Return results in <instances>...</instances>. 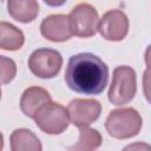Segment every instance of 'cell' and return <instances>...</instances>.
Wrapping results in <instances>:
<instances>
[{
  "instance_id": "4fadbf2b",
  "label": "cell",
  "mask_w": 151,
  "mask_h": 151,
  "mask_svg": "<svg viewBox=\"0 0 151 151\" xmlns=\"http://www.w3.org/2000/svg\"><path fill=\"white\" fill-rule=\"evenodd\" d=\"M25 42V35L17 26L0 21V48L5 51H18Z\"/></svg>"
},
{
  "instance_id": "9a60e30c",
  "label": "cell",
  "mask_w": 151,
  "mask_h": 151,
  "mask_svg": "<svg viewBox=\"0 0 151 151\" xmlns=\"http://www.w3.org/2000/svg\"><path fill=\"white\" fill-rule=\"evenodd\" d=\"M17 74V65L13 59L0 55V84H9Z\"/></svg>"
},
{
  "instance_id": "8fae6325",
  "label": "cell",
  "mask_w": 151,
  "mask_h": 151,
  "mask_svg": "<svg viewBox=\"0 0 151 151\" xmlns=\"http://www.w3.org/2000/svg\"><path fill=\"white\" fill-rule=\"evenodd\" d=\"M7 11L15 21L28 24L39 14V4L37 0H7Z\"/></svg>"
},
{
  "instance_id": "ac0fdd59",
  "label": "cell",
  "mask_w": 151,
  "mask_h": 151,
  "mask_svg": "<svg viewBox=\"0 0 151 151\" xmlns=\"http://www.w3.org/2000/svg\"><path fill=\"white\" fill-rule=\"evenodd\" d=\"M0 99H1V88H0Z\"/></svg>"
},
{
  "instance_id": "2e32d148",
  "label": "cell",
  "mask_w": 151,
  "mask_h": 151,
  "mask_svg": "<svg viewBox=\"0 0 151 151\" xmlns=\"http://www.w3.org/2000/svg\"><path fill=\"white\" fill-rule=\"evenodd\" d=\"M42 1L51 7H59V6H63L67 0H42Z\"/></svg>"
},
{
  "instance_id": "6da1fadb",
  "label": "cell",
  "mask_w": 151,
  "mask_h": 151,
  "mask_svg": "<svg viewBox=\"0 0 151 151\" xmlns=\"http://www.w3.org/2000/svg\"><path fill=\"white\" fill-rule=\"evenodd\" d=\"M109 80L107 65L96 54L79 53L68 59L65 81L74 92L81 94H100Z\"/></svg>"
},
{
  "instance_id": "7a4b0ae2",
  "label": "cell",
  "mask_w": 151,
  "mask_h": 151,
  "mask_svg": "<svg viewBox=\"0 0 151 151\" xmlns=\"http://www.w3.org/2000/svg\"><path fill=\"white\" fill-rule=\"evenodd\" d=\"M143 119L133 107H122L110 111L105 129L107 133L116 139H129L140 132Z\"/></svg>"
},
{
  "instance_id": "7c38bea8",
  "label": "cell",
  "mask_w": 151,
  "mask_h": 151,
  "mask_svg": "<svg viewBox=\"0 0 151 151\" xmlns=\"http://www.w3.org/2000/svg\"><path fill=\"white\" fill-rule=\"evenodd\" d=\"M12 151H41L42 145L38 137L28 129H17L12 132L11 138Z\"/></svg>"
},
{
  "instance_id": "9c48e42d",
  "label": "cell",
  "mask_w": 151,
  "mask_h": 151,
  "mask_svg": "<svg viewBox=\"0 0 151 151\" xmlns=\"http://www.w3.org/2000/svg\"><path fill=\"white\" fill-rule=\"evenodd\" d=\"M40 33L45 39L53 42H63L68 40L73 35L68 15L52 14L46 17L40 24Z\"/></svg>"
},
{
  "instance_id": "5bb4252c",
  "label": "cell",
  "mask_w": 151,
  "mask_h": 151,
  "mask_svg": "<svg viewBox=\"0 0 151 151\" xmlns=\"http://www.w3.org/2000/svg\"><path fill=\"white\" fill-rule=\"evenodd\" d=\"M103 138L98 130L91 129L88 126L79 127V139L78 142L70 146V150L76 151H91L96 150L101 145Z\"/></svg>"
},
{
  "instance_id": "ba28073f",
  "label": "cell",
  "mask_w": 151,
  "mask_h": 151,
  "mask_svg": "<svg viewBox=\"0 0 151 151\" xmlns=\"http://www.w3.org/2000/svg\"><path fill=\"white\" fill-rule=\"evenodd\" d=\"M100 35L109 41H120L129 33V18L120 9H110L98 22Z\"/></svg>"
},
{
  "instance_id": "30bf717a",
  "label": "cell",
  "mask_w": 151,
  "mask_h": 151,
  "mask_svg": "<svg viewBox=\"0 0 151 151\" xmlns=\"http://www.w3.org/2000/svg\"><path fill=\"white\" fill-rule=\"evenodd\" d=\"M51 100L52 98L45 88L39 86H31L26 88L21 94L20 110L26 117L33 119L40 107H42Z\"/></svg>"
},
{
  "instance_id": "3957f363",
  "label": "cell",
  "mask_w": 151,
  "mask_h": 151,
  "mask_svg": "<svg viewBox=\"0 0 151 151\" xmlns=\"http://www.w3.org/2000/svg\"><path fill=\"white\" fill-rule=\"evenodd\" d=\"M136 92L137 78L134 70L130 66L116 67L107 93L109 100L114 105H124L134 98Z\"/></svg>"
},
{
  "instance_id": "277c9868",
  "label": "cell",
  "mask_w": 151,
  "mask_h": 151,
  "mask_svg": "<svg viewBox=\"0 0 151 151\" xmlns=\"http://www.w3.org/2000/svg\"><path fill=\"white\" fill-rule=\"evenodd\" d=\"M33 119L42 132L53 136L63 133L70 124L67 109L52 100L40 107Z\"/></svg>"
},
{
  "instance_id": "52a82bcc",
  "label": "cell",
  "mask_w": 151,
  "mask_h": 151,
  "mask_svg": "<svg viewBox=\"0 0 151 151\" xmlns=\"http://www.w3.org/2000/svg\"><path fill=\"white\" fill-rule=\"evenodd\" d=\"M67 112L70 122L78 129L90 126L99 118L101 113V104L96 99L76 98L70 101Z\"/></svg>"
},
{
  "instance_id": "5b68a950",
  "label": "cell",
  "mask_w": 151,
  "mask_h": 151,
  "mask_svg": "<svg viewBox=\"0 0 151 151\" xmlns=\"http://www.w3.org/2000/svg\"><path fill=\"white\" fill-rule=\"evenodd\" d=\"M72 34L78 38H90L98 31L99 15L97 9L86 2L74 6L68 15Z\"/></svg>"
},
{
  "instance_id": "e0dca14e",
  "label": "cell",
  "mask_w": 151,
  "mask_h": 151,
  "mask_svg": "<svg viewBox=\"0 0 151 151\" xmlns=\"http://www.w3.org/2000/svg\"><path fill=\"white\" fill-rule=\"evenodd\" d=\"M2 147H4V136L0 132V150H2Z\"/></svg>"
},
{
  "instance_id": "8992f818",
  "label": "cell",
  "mask_w": 151,
  "mask_h": 151,
  "mask_svg": "<svg viewBox=\"0 0 151 151\" xmlns=\"http://www.w3.org/2000/svg\"><path fill=\"white\" fill-rule=\"evenodd\" d=\"M63 57L53 48H38L28 58L31 72L41 79L54 78L61 70Z\"/></svg>"
}]
</instances>
